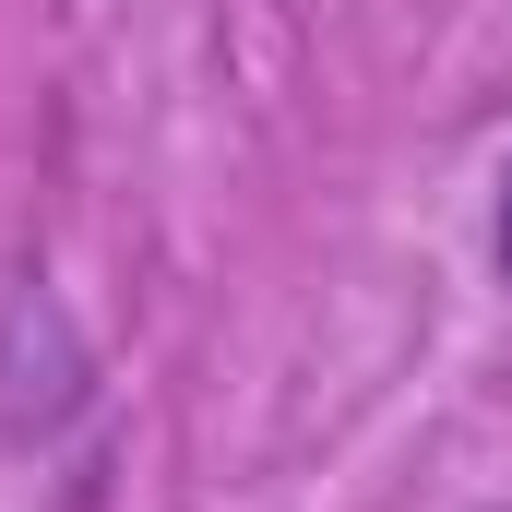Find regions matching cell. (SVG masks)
Instances as JSON below:
<instances>
[{
    "instance_id": "6da1fadb",
    "label": "cell",
    "mask_w": 512,
    "mask_h": 512,
    "mask_svg": "<svg viewBox=\"0 0 512 512\" xmlns=\"http://www.w3.org/2000/svg\"><path fill=\"white\" fill-rule=\"evenodd\" d=\"M489 251H501V286H512V167H501V215H489Z\"/></svg>"
}]
</instances>
